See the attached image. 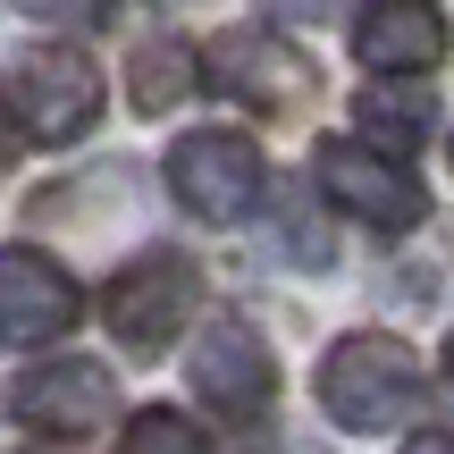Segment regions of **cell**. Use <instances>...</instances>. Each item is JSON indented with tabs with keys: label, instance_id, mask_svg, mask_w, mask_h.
<instances>
[{
	"label": "cell",
	"instance_id": "1",
	"mask_svg": "<svg viewBox=\"0 0 454 454\" xmlns=\"http://www.w3.org/2000/svg\"><path fill=\"white\" fill-rule=\"evenodd\" d=\"M320 404L337 429L354 438H379L395 429L412 404H421V362H412L404 337H379V328H354L320 354Z\"/></svg>",
	"mask_w": 454,
	"mask_h": 454
},
{
	"label": "cell",
	"instance_id": "2",
	"mask_svg": "<svg viewBox=\"0 0 454 454\" xmlns=\"http://www.w3.org/2000/svg\"><path fill=\"white\" fill-rule=\"evenodd\" d=\"M0 118H9L26 144H43V152L76 144L101 118V67L84 59L76 43H34L26 59L9 67V84H0Z\"/></svg>",
	"mask_w": 454,
	"mask_h": 454
},
{
	"label": "cell",
	"instance_id": "3",
	"mask_svg": "<svg viewBox=\"0 0 454 454\" xmlns=\"http://www.w3.org/2000/svg\"><path fill=\"white\" fill-rule=\"evenodd\" d=\"M202 311V278L185 253H144L127 261V270L110 278V294H101V320H110V337L127 345V354H168V345L185 337V320Z\"/></svg>",
	"mask_w": 454,
	"mask_h": 454
},
{
	"label": "cell",
	"instance_id": "4",
	"mask_svg": "<svg viewBox=\"0 0 454 454\" xmlns=\"http://www.w3.org/2000/svg\"><path fill=\"white\" fill-rule=\"evenodd\" d=\"M261 185H270V160H261V144L236 135V127L177 135V152H168V194L194 219H211V227H236L261 202Z\"/></svg>",
	"mask_w": 454,
	"mask_h": 454
},
{
	"label": "cell",
	"instance_id": "5",
	"mask_svg": "<svg viewBox=\"0 0 454 454\" xmlns=\"http://www.w3.org/2000/svg\"><path fill=\"white\" fill-rule=\"evenodd\" d=\"M202 59V84L227 101H244V110H303L311 93H320V76H311V59L286 43V34L270 26H227L211 34V51H194Z\"/></svg>",
	"mask_w": 454,
	"mask_h": 454
},
{
	"label": "cell",
	"instance_id": "6",
	"mask_svg": "<svg viewBox=\"0 0 454 454\" xmlns=\"http://www.w3.org/2000/svg\"><path fill=\"white\" fill-rule=\"evenodd\" d=\"M311 168H320V194L337 202L345 219L379 227V236H404V227H421V211H429L421 177H412L404 160H387V152H371V144H345V135H328Z\"/></svg>",
	"mask_w": 454,
	"mask_h": 454
},
{
	"label": "cell",
	"instance_id": "7",
	"mask_svg": "<svg viewBox=\"0 0 454 454\" xmlns=\"http://www.w3.org/2000/svg\"><path fill=\"white\" fill-rule=\"evenodd\" d=\"M76 311H84V294H76V278H67L51 253L0 244V345H9V354L59 345L67 328H76Z\"/></svg>",
	"mask_w": 454,
	"mask_h": 454
},
{
	"label": "cell",
	"instance_id": "8",
	"mask_svg": "<svg viewBox=\"0 0 454 454\" xmlns=\"http://www.w3.org/2000/svg\"><path fill=\"white\" fill-rule=\"evenodd\" d=\"M9 412L26 429H43V438H84V429H101L118 412V379L101 362H43V371H26L9 387Z\"/></svg>",
	"mask_w": 454,
	"mask_h": 454
},
{
	"label": "cell",
	"instance_id": "9",
	"mask_svg": "<svg viewBox=\"0 0 454 454\" xmlns=\"http://www.w3.org/2000/svg\"><path fill=\"white\" fill-rule=\"evenodd\" d=\"M194 387H202V404H211V412H236V421H253V412L278 395V362H270V345L253 337V320L219 311V320L202 328V345H194Z\"/></svg>",
	"mask_w": 454,
	"mask_h": 454
},
{
	"label": "cell",
	"instance_id": "10",
	"mask_svg": "<svg viewBox=\"0 0 454 454\" xmlns=\"http://www.w3.org/2000/svg\"><path fill=\"white\" fill-rule=\"evenodd\" d=\"M354 59L371 76H429L446 59V9L438 0H362L354 9Z\"/></svg>",
	"mask_w": 454,
	"mask_h": 454
},
{
	"label": "cell",
	"instance_id": "11",
	"mask_svg": "<svg viewBox=\"0 0 454 454\" xmlns=\"http://www.w3.org/2000/svg\"><path fill=\"white\" fill-rule=\"evenodd\" d=\"M354 110H362V135H354V144L387 152V160H412V152L429 144V93H421L412 76H395V84H371V93H362Z\"/></svg>",
	"mask_w": 454,
	"mask_h": 454
},
{
	"label": "cell",
	"instance_id": "12",
	"mask_svg": "<svg viewBox=\"0 0 454 454\" xmlns=\"http://www.w3.org/2000/svg\"><path fill=\"white\" fill-rule=\"evenodd\" d=\"M194 84H202L194 43H177V34H152V43H135V59H127V93H135V110H177Z\"/></svg>",
	"mask_w": 454,
	"mask_h": 454
},
{
	"label": "cell",
	"instance_id": "13",
	"mask_svg": "<svg viewBox=\"0 0 454 454\" xmlns=\"http://www.w3.org/2000/svg\"><path fill=\"white\" fill-rule=\"evenodd\" d=\"M118 454H211V438H202L185 412L152 404V412H135V421H127V446H118Z\"/></svg>",
	"mask_w": 454,
	"mask_h": 454
},
{
	"label": "cell",
	"instance_id": "14",
	"mask_svg": "<svg viewBox=\"0 0 454 454\" xmlns=\"http://www.w3.org/2000/svg\"><path fill=\"white\" fill-rule=\"evenodd\" d=\"M17 9H26L34 26H59V34H76V26H101V17H110V0H17Z\"/></svg>",
	"mask_w": 454,
	"mask_h": 454
},
{
	"label": "cell",
	"instance_id": "15",
	"mask_svg": "<svg viewBox=\"0 0 454 454\" xmlns=\"http://www.w3.org/2000/svg\"><path fill=\"white\" fill-rule=\"evenodd\" d=\"M404 454H454V438H446V429H421V438H412Z\"/></svg>",
	"mask_w": 454,
	"mask_h": 454
},
{
	"label": "cell",
	"instance_id": "16",
	"mask_svg": "<svg viewBox=\"0 0 454 454\" xmlns=\"http://www.w3.org/2000/svg\"><path fill=\"white\" fill-rule=\"evenodd\" d=\"M160 9H194V0H160Z\"/></svg>",
	"mask_w": 454,
	"mask_h": 454
},
{
	"label": "cell",
	"instance_id": "17",
	"mask_svg": "<svg viewBox=\"0 0 454 454\" xmlns=\"http://www.w3.org/2000/svg\"><path fill=\"white\" fill-rule=\"evenodd\" d=\"M446 371H454V337H446Z\"/></svg>",
	"mask_w": 454,
	"mask_h": 454
}]
</instances>
